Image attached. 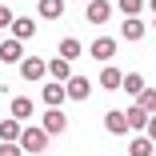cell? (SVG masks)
<instances>
[{
	"label": "cell",
	"mask_w": 156,
	"mask_h": 156,
	"mask_svg": "<svg viewBox=\"0 0 156 156\" xmlns=\"http://www.w3.org/2000/svg\"><path fill=\"white\" fill-rule=\"evenodd\" d=\"M152 156H156V144H152Z\"/></svg>",
	"instance_id": "4316f807"
},
{
	"label": "cell",
	"mask_w": 156,
	"mask_h": 156,
	"mask_svg": "<svg viewBox=\"0 0 156 156\" xmlns=\"http://www.w3.org/2000/svg\"><path fill=\"white\" fill-rule=\"evenodd\" d=\"M88 92H92V80H88V76H76V72H72V76L64 80V96H68V100H88Z\"/></svg>",
	"instance_id": "7a4b0ae2"
},
{
	"label": "cell",
	"mask_w": 156,
	"mask_h": 156,
	"mask_svg": "<svg viewBox=\"0 0 156 156\" xmlns=\"http://www.w3.org/2000/svg\"><path fill=\"white\" fill-rule=\"evenodd\" d=\"M8 24H12V8H8V4H0V32H4Z\"/></svg>",
	"instance_id": "cb8c5ba5"
},
{
	"label": "cell",
	"mask_w": 156,
	"mask_h": 156,
	"mask_svg": "<svg viewBox=\"0 0 156 156\" xmlns=\"http://www.w3.org/2000/svg\"><path fill=\"white\" fill-rule=\"evenodd\" d=\"M16 136H20V120H12V116L0 120V144H12Z\"/></svg>",
	"instance_id": "ffe728a7"
},
{
	"label": "cell",
	"mask_w": 156,
	"mask_h": 156,
	"mask_svg": "<svg viewBox=\"0 0 156 156\" xmlns=\"http://www.w3.org/2000/svg\"><path fill=\"white\" fill-rule=\"evenodd\" d=\"M16 68H20V76H24V80H32V84L48 76V68H44V60H40V56H24Z\"/></svg>",
	"instance_id": "3957f363"
},
{
	"label": "cell",
	"mask_w": 156,
	"mask_h": 156,
	"mask_svg": "<svg viewBox=\"0 0 156 156\" xmlns=\"http://www.w3.org/2000/svg\"><path fill=\"white\" fill-rule=\"evenodd\" d=\"M124 120H128V132H144V124H148V112L144 108H124Z\"/></svg>",
	"instance_id": "5bb4252c"
},
{
	"label": "cell",
	"mask_w": 156,
	"mask_h": 156,
	"mask_svg": "<svg viewBox=\"0 0 156 156\" xmlns=\"http://www.w3.org/2000/svg\"><path fill=\"white\" fill-rule=\"evenodd\" d=\"M120 32H124V40H144V20L140 16H124V24H120Z\"/></svg>",
	"instance_id": "30bf717a"
},
{
	"label": "cell",
	"mask_w": 156,
	"mask_h": 156,
	"mask_svg": "<svg viewBox=\"0 0 156 156\" xmlns=\"http://www.w3.org/2000/svg\"><path fill=\"white\" fill-rule=\"evenodd\" d=\"M36 8H40L44 20H60V16H64V0H40Z\"/></svg>",
	"instance_id": "e0dca14e"
},
{
	"label": "cell",
	"mask_w": 156,
	"mask_h": 156,
	"mask_svg": "<svg viewBox=\"0 0 156 156\" xmlns=\"http://www.w3.org/2000/svg\"><path fill=\"white\" fill-rule=\"evenodd\" d=\"M136 108H144L148 116L156 112V88H148V84H144V88L136 92Z\"/></svg>",
	"instance_id": "ac0fdd59"
},
{
	"label": "cell",
	"mask_w": 156,
	"mask_h": 156,
	"mask_svg": "<svg viewBox=\"0 0 156 156\" xmlns=\"http://www.w3.org/2000/svg\"><path fill=\"white\" fill-rule=\"evenodd\" d=\"M40 128H44L48 136H60V132H68V116L60 112V108H48V112H44V124H40Z\"/></svg>",
	"instance_id": "5b68a950"
},
{
	"label": "cell",
	"mask_w": 156,
	"mask_h": 156,
	"mask_svg": "<svg viewBox=\"0 0 156 156\" xmlns=\"http://www.w3.org/2000/svg\"><path fill=\"white\" fill-rule=\"evenodd\" d=\"M128 156H152V140H148V136H140V132H136V136H132V140H128Z\"/></svg>",
	"instance_id": "d6986e66"
},
{
	"label": "cell",
	"mask_w": 156,
	"mask_h": 156,
	"mask_svg": "<svg viewBox=\"0 0 156 156\" xmlns=\"http://www.w3.org/2000/svg\"><path fill=\"white\" fill-rule=\"evenodd\" d=\"M148 8H152V16H156V0H148Z\"/></svg>",
	"instance_id": "484cf974"
},
{
	"label": "cell",
	"mask_w": 156,
	"mask_h": 156,
	"mask_svg": "<svg viewBox=\"0 0 156 156\" xmlns=\"http://www.w3.org/2000/svg\"><path fill=\"white\" fill-rule=\"evenodd\" d=\"M152 24H156V20H152Z\"/></svg>",
	"instance_id": "f546056e"
},
{
	"label": "cell",
	"mask_w": 156,
	"mask_h": 156,
	"mask_svg": "<svg viewBox=\"0 0 156 156\" xmlns=\"http://www.w3.org/2000/svg\"><path fill=\"white\" fill-rule=\"evenodd\" d=\"M8 108H12V120H20V124H24L28 116L36 112V104H32V96H12V104H8Z\"/></svg>",
	"instance_id": "9c48e42d"
},
{
	"label": "cell",
	"mask_w": 156,
	"mask_h": 156,
	"mask_svg": "<svg viewBox=\"0 0 156 156\" xmlns=\"http://www.w3.org/2000/svg\"><path fill=\"white\" fill-rule=\"evenodd\" d=\"M88 56H92V60H100V64H108V60L116 56V40H112V36H100V40H92Z\"/></svg>",
	"instance_id": "52a82bcc"
},
{
	"label": "cell",
	"mask_w": 156,
	"mask_h": 156,
	"mask_svg": "<svg viewBox=\"0 0 156 156\" xmlns=\"http://www.w3.org/2000/svg\"><path fill=\"white\" fill-rule=\"evenodd\" d=\"M112 16V4H108V0H88V4H84V20L88 24H104Z\"/></svg>",
	"instance_id": "8992f818"
},
{
	"label": "cell",
	"mask_w": 156,
	"mask_h": 156,
	"mask_svg": "<svg viewBox=\"0 0 156 156\" xmlns=\"http://www.w3.org/2000/svg\"><path fill=\"white\" fill-rule=\"evenodd\" d=\"M120 80H124V72H120L116 64H104V72H100V88H104V92H116Z\"/></svg>",
	"instance_id": "7c38bea8"
},
{
	"label": "cell",
	"mask_w": 156,
	"mask_h": 156,
	"mask_svg": "<svg viewBox=\"0 0 156 156\" xmlns=\"http://www.w3.org/2000/svg\"><path fill=\"white\" fill-rule=\"evenodd\" d=\"M0 40H4V36H0Z\"/></svg>",
	"instance_id": "f1b7e54d"
},
{
	"label": "cell",
	"mask_w": 156,
	"mask_h": 156,
	"mask_svg": "<svg viewBox=\"0 0 156 156\" xmlns=\"http://www.w3.org/2000/svg\"><path fill=\"white\" fill-rule=\"evenodd\" d=\"M120 88H124V92H132V96H136V92L144 88V76H140V72H124V80H120Z\"/></svg>",
	"instance_id": "44dd1931"
},
{
	"label": "cell",
	"mask_w": 156,
	"mask_h": 156,
	"mask_svg": "<svg viewBox=\"0 0 156 156\" xmlns=\"http://www.w3.org/2000/svg\"><path fill=\"white\" fill-rule=\"evenodd\" d=\"M16 144L28 148V152H44V148H48V132H44V128H20Z\"/></svg>",
	"instance_id": "6da1fadb"
},
{
	"label": "cell",
	"mask_w": 156,
	"mask_h": 156,
	"mask_svg": "<svg viewBox=\"0 0 156 156\" xmlns=\"http://www.w3.org/2000/svg\"><path fill=\"white\" fill-rule=\"evenodd\" d=\"M44 68H48V76H52V80H60V84H64V80L72 76V60L56 56V60H44Z\"/></svg>",
	"instance_id": "ba28073f"
},
{
	"label": "cell",
	"mask_w": 156,
	"mask_h": 156,
	"mask_svg": "<svg viewBox=\"0 0 156 156\" xmlns=\"http://www.w3.org/2000/svg\"><path fill=\"white\" fill-rule=\"evenodd\" d=\"M60 56H64V60H80L84 56V44L76 36H64V40H60Z\"/></svg>",
	"instance_id": "2e32d148"
},
{
	"label": "cell",
	"mask_w": 156,
	"mask_h": 156,
	"mask_svg": "<svg viewBox=\"0 0 156 156\" xmlns=\"http://www.w3.org/2000/svg\"><path fill=\"white\" fill-rule=\"evenodd\" d=\"M24 60V40L8 36V40H0V64H20Z\"/></svg>",
	"instance_id": "277c9868"
},
{
	"label": "cell",
	"mask_w": 156,
	"mask_h": 156,
	"mask_svg": "<svg viewBox=\"0 0 156 156\" xmlns=\"http://www.w3.org/2000/svg\"><path fill=\"white\" fill-rule=\"evenodd\" d=\"M0 156H24V148L12 140V144H0Z\"/></svg>",
	"instance_id": "603a6c76"
},
{
	"label": "cell",
	"mask_w": 156,
	"mask_h": 156,
	"mask_svg": "<svg viewBox=\"0 0 156 156\" xmlns=\"http://www.w3.org/2000/svg\"><path fill=\"white\" fill-rule=\"evenodd\" d=\"M64 100H68V96H64V84H60V80L44 84V104H48V108H60Z\"/></svg>",
	"instance_id": "4fadbf2b"
},
{
	"label": "cell",
	"mask_w": 156,
	"mask_h": 156,
	"mask_svg": "<svg viewBox=\"0 0 156 156\" xmlns=\"http://www.w3.org/2000/svg\"><path fill=\"white\" fill-rule=\"evenodd\" d=\"M104 128H108L112 136H124V132H128V120H124V108H112V112L104 116Z\"/></svg>",
	"instance_id": "8fae6325"
},
{
	"label": "cell",
	"mask_w": 156,
	"mask_h": 156,
	"mask_svg": "<svg viewBox=\"0 0 156 156\" xmlns=\"http://www.w3.org/2000/svg\"><path fill=\"white\" fill-rule=\"evenodd\" d=\"M116 8H120L124 16H140V8H144V0H116Z\"/></svg>",
	"instance_id": "7402d4cb"
},
{
	"label": "cell",
	"mask_w": 156,
	"mask_h": 156,
	"mask_svg": "<svg viewBox=\"0 0 156 156\" xmlns=\"http://www.w3.org/2000/svg\"><path fill=\"white\" fill-rule=\"evenodd\" d=\"M8 28H12V36H16V40H32V36H36V20H16V16H12Z\"/></svg>",
	"instance_id": "9a60e30c"
},
{
	"label": "cell",
	"mask_w": 156,
	"mask_h": 156,
	"mask_svg": "<svg viewBox=\"0 0 156 156\" xmlns=\"http://www.w3.org/2000/svg\"><path fill=\"white\" fill-rule=\"evenodd\" d=\"M144 136L156 144V112H152V116H148V124H144Z\"/></svg>",
	"instance_id": "d4e9b609"
},
{
	"label": "cell",
	"mask_w": 156,
	"mask_h": 156,
	"mask_svg": "<svg viewBox=\"0 0 156 156\" xmlns=\"http://www.w3.org/2000/svg\"><path fill=\"white\" fill-rule=\"evenodd\" d=\"M84 4H88V0H84Z\"/></svg>",
	"instance_id": "83f0119b"
}]
</instances>
